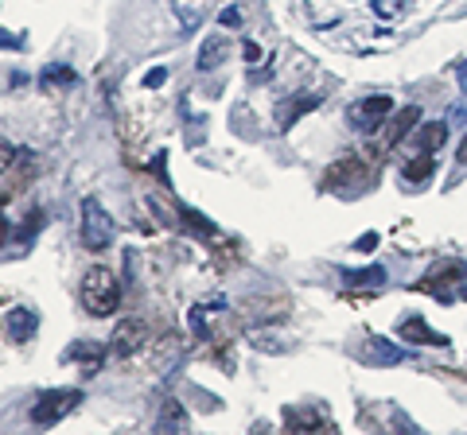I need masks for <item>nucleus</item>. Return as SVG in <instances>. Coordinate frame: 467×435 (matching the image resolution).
<instances>
[{"label": "nucleus", "mask_w": 467, "mask_h": 435, "mask_svg": "<svg viewBox=\"0 0 467 435\" xmlns=\"http://www.w3.org/2000/svg\"><path fill=\"white\" fill-rule=\"evenodd\" d=\"M413 132H417V148L421 152H436L448 140V121H425V125H417Z\"/></svg>", "instance_id": "nucleus-14"}, {"label": "nucleus", "mask_w": 467, "mask_h": 435, "mask_svg": "<svg viewBox=\"0 0 467 435\" xmlns=\"http://www.w3.org/2000/svg\"><path fill=\"white\" fill-rule=\"evenodd\" d=\"M156 435H191L187 408L179 405L176 396H168V400H164V408H160V416H156Z\"/></svg>", "instance_id": "nucleus-9"}, {"label": "nucleus", "mask_w": 467, "mask_h": 435, "mask_svg": "<svg viewBox=\"0 0 467 435\" xmlns=\"http://www.w3.org/2000/svg\"><path fill=\"white\" fill-rule=\"evenodd\" d=\"M8 233H12V226H8V218L0 214V245H4V241H8Z\"/></svg>", "instance_id": "nucleus-26"}, {"label": "nucleus", "mask_w": 467, "mask_h": 435, "mask_svg": "<svg viewBox=\"0 0 467 435\" xmlns=\"http://www.w3.org/2000/svg\"><path fill=\"white\" fill-rule=\"evenodd\" d=\"M398 335H401V342H417V346H436V350L452 346V338H448V335H440V330H432V326H428L421 315H413V319H401Z\"/></svg>", "instance_id": "nucleus-6"}, {"label": "nucleus", "mask_w": 467, "mask_h": 435, "mask_svg": "<svg viewBox=\"0 0 467 435\" xmlns=\"http://www.w3.org/2000/svg\"><path fill=\"white\" fill-rule=\"evenodd\" d=\"M464 280H467V268L459 265V260H440V265L432 268V272H428L417 287L436 292L440 299H456V284H464Z\"/></svg>", "instance_id": "nucleus-4"}, {"label": "nucleus", "mask_w": 467, "mask_h": 435, "mask_svg": "<svg viewBox=\"0 0 467 435\" xmlns=\"http://www.w3.org/2000/svg\"><path fill=\"white\" fill-rule=\"evenodd\" d=\"M432 171H436V159L428 156V152H421L417 159H409L405 168H401V175H405L409 183H425V179L432 175Z\"/></svg>", "instance_id": "nucleus-16"}, {"label": "nucleus", "mask_w": 467, "mask_h": 435, "mask_svg": "<svg viewBox=\"0 0 467 435\" xmlns=\"http://www.w3.org/2000/svg\"><path fill=\"white\" fill-rule=\"evenodd\" d=\"M4 330H8L12 342H31L35 330H40V315L31 307H12L8 315H4Z\"/></svg>", "instance_id": "nucleus-10"}, {"label": "nucleus", "mask_w": 467, "mask_h": 435, "mask_svg": "<svg viewBox=\"0 0 467 435\" xmlns=\"http://www.w3.org/2000/svg\"><path fill=\"white\" fill-rule=\"evenodd\" d=\"M140 346H144V326H140L137 319H121V323L113 326L110 354H117V357H133Z\"/></svg>", "instance_id": "nucleus-8"}, {"label": "nucleus", "mask_w": 467, "mask_h": 435, "mask_svg": "<svg viewBox=\"0 0 467 435\" xmlns=\"http://www.w3.org/2000/svg\"><path fill=\"white\" fill-rule=\"evenodd\" d=\"M78 405H82V389H47L31 405V424L51 427V424H59L62 416H70Z\"/></svg>", "instance_id": "nucleus-2"}, {"label": "nucleus", "mask_w": 467, "mask_h": 435, "mask_svg": "<svg viewBox=\"0 0 467 435\" xmlns=\"http://www.w3.org/2000/svg\"><path fill=\"white\" fill-rule=\"evenodd\" d=\"M319 101H323V98H319V94H308V98H285V101H280V105H277V125H280V129H285V132H289L292 125H296V121L304 117V113H312V109H319Z\"/></svg>", "instance_id": "nucleus-11"}, {"label": "nucleus", "mask_w": 467, "mask_h": 435, "mask_svg": "<svg viewBox=\"0 0 467 435\" xmlns=\"http://www.w3.org/2000/svg\"><path fill=\"white\" fill-rule=\"evenodd\" d=\"M456 78H459V86H467V59L459 62V70H456Z\"/></svg>", "instance_id": "nucleus-27"}, {"label": "nucleus", "mask_w": 467, "mask_h": 435, "mask_svg": "<svg viewBox=\"0 0 467 435\" xmlns=\"http://www.w3.org/2000/svg\"><path fill=\"white\" fill-rule=\"evenodd\" d=\"M417 121H421V109H417V105H405V109H398V113L389 117V129H386V144H398V140H405L409 132L417 129Z\"/></svg>", "instance_id": "nucleus-12"}, {"label": "nucleus", "mask_w": 467, "mask_h": 435, "mask_svg": "<svg viewBox=\"0 0 467 435\" xmlns=\"http://www.w3.org/2000/svg\"><path fill=\"white\" fill-rule=\"evenodd\" d=\"M339 179H362V163H358V159H347V163H339V168H331L328 175H323V187H335Z\"/></svg>", "instance_id": "nucleus-19"}, {"label": "nucleus", "mask_w": 467, "mask_h": 435, "mask_svg": "<svg viewBox=\"0 0 467 435\" xmlns=\"http://www.w3.org/2000/svg\"><path fill=\"white\" fill-rule=\"evenodd\" d=\"M343 280H347L350 287H374V284H382V280H386V268L370 265V268H362V272H343Z\"/></svg>", "instance_id": "nucleus-18"}, {"label": "nucleus", "mask_w": 467, "mask_h": 435, "mask_svg": "<svg viewBox=\"0 0 467 435\" xmlns=\"http://www.w3.org/2000/svg\"><path fill=\"white\" fill-rule=\"evenodd\" d=\"M456 159H459V163H467V136H464V144H459V152H456Z\"/></svg>", "instance_id": "nucleus-28"}, {"label": "nucleus", "mask_w": 467, "mask_h": 435, "mask_svg": "<svg viewBox=\"0 0 467 435\" xmlns=\"http://www.w3.org/2000/svg\"><path fill=\"white\" fill-rule=\"evenodd\" d=\"M113 241V222L105 214L98 198H82V245L90 253H101V249H110Z\"/></svg>", "instance_id": "nucleus-3"}, {"label": "nucleus", "mask_w": 467, "mask_h": 435, "mask_svg": "<svg viewBox=\"0 0 467 435\" xmlns=\"http://www.w3.org/2000/svg\"><path fill=\"white\" fill-rule=\"evenodd\" d=\"M378 233H374V229H370V233H362V238H358L355 241V249H358V253H374V249H378Z\"/></svg>", "instance_id": "nucleus-24"}, {"label": "nucleus", "mask_w": 467, "mask_h": 435, "mask_svg": "<svg viewBox=\"0 0 467 435\" xmlns=\"http://www.w3.org/2000/svg\"><path fill=\"white\" fill-rule=\"evenodd\" d=\"M117 303H121V280L113 276V268L105 265L86 268V276H82V307L94 319H105L117 311Z\"/></svg>", "instance_id": "nucleus-1"}, {"label": "nucleus", "mask_w": 467, "mask_h": 435, "mask_svg": "<svg viewBox=\"0 0 467 435\" xmlns=\"http://www.w3.org/2000/svg\"><path fill=\"white\" fill-rule=\"evenodd\" d=\"M168 82V66H152L148 74H144V89H160Z\"/></svg>", "instance_id": "nucleus-21"}, {"label": "nucleus", "mask_w": 467, "mask_h": 435, "mask_svg": "<svg viewBox=\"0 0 467 435\" xmlns=\"http://www.w3.org/2000/svg\"><path fill=\"white\" fill-rule=\"evenodd\" d=\"M241 55H246L249 62H257L261 59V47H257V43H241Z\"/></svg>", "instance_id": "nucleus-25"}, {"label": "nucleus", "mask_w": 467, "mask_h": 435, "mask_svg": "<svg viewBox=\"0 0 467 435\" xmlns=\"http://www.w3.org/2000/svg\"><path fill=\"white\" fill-rule=\"evenodd\" d=\"M448 125L452 129H459V125H467V86H464V94L456 98V105L448 109Z\"/></svg>", "instance_id": "nucleus-20"}, {"label": "nucleus", "mask_w": 467, "mask_h": 435, "mask_svg": "<svg viewBox=\"0 0 467 435\" xmlns=\"http://www.w3.org/2000/svg\"><path fill=\"white\" fill-rule=\"evenodd\" d=\"M12 163H16V148H12L8 140H0V175H4Z\"/></svg>", "instance_id": "nucleus-23"}, {"label": "nucleus", "mask_w": 467, "mask_h": 435, "mask_svg": "<svg viewBox=\"0 0 467 435\" xmlns=\"http://www.w3.org/2000/svg\"><path fill=\"white\" fill-rule=\"evenodd\" d=\"M219 24H222V28H241V12L234 8V4H230V8H222V12H219Z\"/></svg>", "instance_id": "nucleus-22"}, {"label": "nucleus", "mask_w": 467, "mask_h": 435, "mask_svg": "<svg viewBox=\"0 0 467 435\" xmlns=\"http://www.w3.org/2000/svg\"><path fill=\"white\" fill-rule=\"evenodd\" d=\"M389 109H393V98H389V94H374V98H366V101H358V105H350V121H355V129L374 132L382 121L389 117Z\"/></svg>", "instance_id": "nucleus-5"}, {"label": "nucleus", "mask_w": 467, "mask_h": 435, "mask_svg": "<svg viewBox=\"0 0 467 435\" xmlns=\"http://www.w3.org/2000/svg\"><path fill=\"white\" fill-rule=\"evenodd\" d=\"M40 82H43V89H51V86H74V82H78V70L67 66V62H55V66H47L40 74Z\"/></svg>", "instance_id": "nucleus-15"}, {"label": "nucleus", "mask_w": 467, "mask_h": 435, "mask_svg": "<svg viewBox=\"0 0 467 435\" xmlns=\"http://www.w3.org/2000/svg\"><path fill=\"white\" fill-rule=\"evenodd\" d=\"M226 55H230V39H226V35H210V39H203L195 66H199V70H214V66L226 62Z\"/></svg>", "instance_id": "nucleus-13"}, {"label": "nucleus", "mask_w": 467, "mask_h": 435, "mask_svg": "<svg viewBox=\"0 0 467 435\" xmlns=\"http://www.w3.org/2000/svg\"><path fill=\"white\" fill-rule=\"evenodd\" d=\"M67 357H70V362H86L90 373H98V366H101V346H98V342H78V346L67 350Z\"/></svg>", "instance_id": "nucleus-17"}, {"label": "nucleus", "mask_w": 467, "mask_h": 435, "mask_svg": "<svg viewBox=\"0 0 467 435\" xmlns=\"http://www.w3.org/2000/svg\"><path fill=\"white\" fill-rule=\"evenodd\" d=\"M355 354H358L362 366H398V362H405V350L386 342V338H366Z\"/></svg>", "instance_id": "nucleus-7"}]
</instances>
